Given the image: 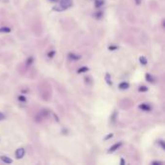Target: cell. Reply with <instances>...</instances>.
I'll list each match as a JSON object with an SVG mask.
<instances>
[{
    "label": "cell",
    "instance_id": "e0dca14e",
    "mask_svg": "<svg viewBox=\"0 0 165 165\" xmlns=\"http://www.w3.org/2000/svg\"><path fill=\"white\" fill-rule=\"evenodd\" d=\"M148 90L149 89L146 86H141V87H139V89H138V91H139V92H147Z\"/></svg>",
    "mask_w": 165,
    "mask_h": 165
},
{
    "label": "cell",
    "instance_id": "3957f363",
    "mask_svg": "<svg viewBox=\"0 0 165 165\" xmlns=\"http://www.w3.org/2000/svg\"><path fill=\"white\" fill-rule=\"evenodd\" d=\"M122 145H123L122 142H119V143L114 144L113 146H111V147H110V149H109V151H108V154L114 153V152H116L117 150H119V148H120V147L122 146Z\"/></svg>",
    "mask_w": 165,
    "mask_h": 165
},
{
    "label": "cell",
    "instance_id": "2e32d148",
    "mask_svg": "<svg viewBox=\"0 0 165 165\" xmlns=\"http://www.w3.org/2000/svg\"><path fill=\"white\" fill-rule=\"evenodd\" d=\"M102 15H103V13H102V11H100V12H98V13H96V15H95V17H96V18H98V19H100V18H102Z\"/></svg>",
    "mask_w": 165,
    "mask_h": 165
},
{
    "label": "cell",
    "instance_id": "ba28073f",
    "mask_svg": "<svg viewBox=\"0 0 165 165\" xmlns=\"http://www.w3.org/2000/svg\"><path fill=\"white\" fill-rule=\"evenodd\" d=\"M104 5V0H95V7L101 8Z\"/></svg>",
    "mask_w": 165,
    "mask_h": 165
},
{
    "label": "cell",
    "instance_id": "44dd1931",
    "mask_svg": "<svg viewBox=\"0 0 165 165\" xmlns=\"http://www.w3.org/2000/svg\"><path fill=\"white\" fill-rule=\"evenodd\" d=\"M119 48L117 47V45H110V47L108 48V49L109 50H116V49H118Z\"/></svg>",
    "mask_w": 165,
    "mask_h": 165
},
{
    "label": "cell",
    "instance_id": "cb8c5ba5",
    "mask_svg": "<svg viewBox=\"0 0 165 165\" xmlns=\"http://www.w3.org/2000/svg\"><path fill=\"white\" fill-rule=\"evenodd\" d=\"M4 119H5V115H4L3 113H1V112H0V121L4 120Z\"/></svg>",
    "mask_w": 165,
    "mask_h": 165
},
{
    "label": "cell",
    "instance_id": "ffe728a7",
    "mask_svg": "<svg viewBox=\"0 0 165 165\" xmlns=\"http://www.w3.org/2000/svg\"><path fill=\"white\" fill-rule=\"evenodd\" d=\"M113 136H114V134H113V133H109L107 136H105V137L103 138V139H104V140H108V139H110V138L113 137Z\"/></svg>",
    "mask_w": 165,
    "mask_h": 165
},
{
    "label": "cell",
    "instance_id": "8fae6325",
    "mask_svg": "<svg viewBox=\"0 0 165 165\" xmlns=\"http://www.w3.org/2000/svg\"><path fill=\"white\" fill-rule=\"evenodd\" d=\"M117 115H118V112H117L116 110L113 112V114L111 115V118H110V119H111V122L113 123V124H115V123H116V120H117Z\"/></svg>",
    "mask_w": 165,
    "mask_h": 165
},
{
    "label": "cell",
    "instance_id": "ac0fdd59",
    "mask_svg": "<svg viewBox=\"0 0 165 165\" xmlns=\"http://www.w3.org/2000/svg\"><path fill=\"white\" fill-rule=\"evenodd\" d=\"M18 101L19 102H26V98L24 96H18Z\"/></svg>",
    "mask_w": 165,
    "mask_h": 165
},
{
    "label": "cell",
    "instance_id": "4fadbf2b",
    "mask_svg": "<svg viewBox=\"0 0 165 165\" xmlns=\"http://www.w3.org/2000/svg\"><path fill=\"white\" fill-rule=\"evenodd\" d=\"M33 62H34V58H33L32 56L28 57V59L26 60V67H29V66H31L33 64Z\"/></svg>",
    "mask_w": 165,
    "mask_h": 165
},
{
    "label": "cell",
    "instance_id": "7c38bea8",
    "mask_svg": "<svg viewBox=\"0 0 165 165\" xmlns=\"http://www.w3.org/2000/svg\"><path fill=\"white\" fill-rule=\"evenodd\" d=\"M88 71H89V68H87V67H81L77 71L78 74H84V72H88Z\"/></svg>",
    "mask_w": 165,
    "mask_h": 165
},
{
    "label": "cell",
    "instance_id": "7a4b0ae2",
    "mask_svg": "<svg viewBox=\"0 0 165 165\" xmlns=\"http://www.w3.org/2000/svg\"><path fill=\"white\" fill-rule=\"evenodd\" d=\"M15 155H16V157L17 158V159H21V158H22V157L24 156V155H25V150H24L23 148H19V149H17V150L16 151Z\"/></svg>",
    "mask_w": 165,
    "mask_h": 165
},
{
    "label": "cell",
    "instance_id": "9a60e30c",
    "mask_svg": "<svg viewBox=\"0 0 165 165\" xmlns=\"http://www.w3.org/2000/svg\"><path fill=\"white\" fill-rule=\"evenodd\" d=\"M105 81H106V83L108 84V85H112V81H111V76H110V75L107 74L105 75Z\"/></svg>",
    "mask_w": 165,
    "mask_h": 165
},
{
    "label": "cell",
    "instance_id": "4316f807",
    "mask_svg": "<svg viewBox=\"0 0 165 165\" xmlns=\"http://www.w3.org/2000/svg\"><path fill=\"white\" fill-rule=\"evenodd\" d=\"M50 1H52V2H58L59 0H50Z\"/></svg>",
    "mask_w": 165,
    "mask_h": 165
},
{
    "label": "cell",
    "instance_id": "5bb4252c",
    "mask_svg": "<svg viewBox=\"0 0 165 165\" xmlns=\"http://www.w3.org/2000/svg\"><path fill=\"white\" fill-rule=\"evenodd\" d=\"M139 61H140V63H141L143 66H146L147 63H148L147 59H146V57H145V56H140V57H139Z\"/></svg>",
    "mask_w": 165,
    "mask_h": 165
},
{
    "label": "cell",
    "instance_id": "6da1fadb",
    "mask_svg": "<svg viewBox=\"0 0 165 165\" xmlns=\"http://www.w3.org/2000/svg\"><path fill=\"white\" fill-rule=\"evenodd\" d=\"M72 5V0H60L58 6H55L53 10H56L58 12H63L71 7Z\"/></svg>",
    "mask_w": 165,
    "mask_h": 165
},
{
    "label": "cell",
    "instance_id": "d6986e66",
    "mask_svg": "<svg viewBox=\"0 0 165 165\" xmlns=\"http://www.w3.org/2000/svg\"><path fill=\"white\" fill-rule=\"evenodd\" d=\"M54 55H55V51H54V50H52V51L48 52V56L49 58H53Z\"/></svg>",
    "mask_w": 165,
    "mask_h": 165
},
{
    "label": "cell",
    "instance_id": "30bf717a",
    "mask_svg": "<svg viewBox=\"0 0 165 165\" xmlns=\"http://www.w3.org/2000/svg\"><path fill=\"white\" fill-rule=\"evenodd\" d=\"M146 79H147L148 82H151V83H154L155 80V77L152 75H150V74H147V75H146Z\"/></svg>",
    "mask_w": 165,
    "mask_h": 165
},
{
    "label": "cell",
    "instance_id": "5b68a950",
    "mask_svg": "<svg viewBox=\"0 0 165 165\" xmlns=\"http://www.w3.org/2000/svg\"><path fill=\"white\" fill-rule=\"evenodd\" d=\"M68 57H69V59H71V60H74V61H77V60H80V59H81L80 55H76L75 53H69Z\"/></svg>",
    "mask_w": 165,
    "mask_h": 165
},
{
    "label": "cell",
    "instance_id": "52a82bcc",
    "mask_svg": "<svg viewBox=\"0 0 165 165\" xmlns=\"http://www.w3.org/2000/svg\"><path fill=\"white\" fill-rule=\"evenodd\" d=\"M129 83H128L126 81L121 82L120 84H119V88H120L121 90H127V89H129Z\"/></svg>",
    "mask_w": 165,
    "mask_h": 165
},
{
    "label": "cell",
    "instance_id": "7402d4cb",
    "mask_svg": "<svg viewBox=\"0 0 165 165\" xmlns=\"http://www.w3.org/2000/svg\"><path fill=\"white\" fill-rule=\"evenodd\" d=\"M157 143L160 145V146H161V148H162L163 150L165 149V146H164V142H163V140H159V141H157Z\"/></svg>",
    "mask_w": 165,
    "mask_h": 165
},
{
    "label": "cell",
    "instance_id": "603a6c76",
    "mask_svg": "<svg viewBox=\"0 0 165 165\" xmlns=\"http://www.w3.org/2000/svg\"><path fill=\"white\" fill-rule=\"evenodd\" d=\"M152 164H153V165H161L162 162H160V161H153V162H152Z\"/></svg>",
    "mask_w": 165,
    "mask_h": 165
},
{
    "label": "cell",
    "instance_id": "277c9868",
    "mask_svg": "<svg viewBox=\"0 0 165 165\" xmlns=\"http://www.w3.org/2000/svg\"><path fill=\"white\" fill-rule=\"evenodd\" d=\"M139 108L142 110V111H145V112H150L152 110V107L151 105L148 104V103H141L139 105Z\"/></svg>",
    "mask_w": 165,
    "mask_h": 165
},
{
    "label": "cell",
    "instance_id": "8992f818",
    "mask_svg": "<svg viewBox=\"0 0 165 165\" xmlns=\"http://www.w3.org/2000/svg\"><path fill=\"white\" fill-rule=\"evenodd\" d=\"M0 159H1V161H3L6 164H11L13 162V160L11 159V158L8 157V156H6V155H1V156H0Z\"/></svg>",
    "mask_w": 165,
    "mask_h": 165
},
{
    "label": "cell",
    "instance_id": "d4e9b609",
    "mask_svg": "<svg viewBox=\"0 0 165 165\" xmlns=\"http://www.w3.org/2000/svg\"><path fill=\"white\" fill-rule=\"evenodd\" d=\"M135 1V3L137 4V5H140L141 4V0H134Z\"/></svg>",
    "mask_w": 165,
    "mask_h": 165
},
{
    "label": "cell",
    "instance_id": "484cf974",
    "mask_svg": "<svg viewBox=\"0 0 165 165\" xmlns=\"http://www.w3.org/2000/svg\"><path fill=\"white\" fill-rule=\"evenodd\" d=\"M121 164H122V165H124V164H125V160L123 159V158L121 159Z\"/></svg>",
    "mask_w": 165,
    "mask_h": 165
},
{
    "label": "cell",
    "instance_id": "9c48e42d",
    "mask_svg": "<svg viewBox=\"0 0 165 165\" xmlns=\"http://www.w3.org/2000/svg\"><path fill=\"white\" fill-rule=\"evenodd\" d=\"M11 32V28L8 26H3V27H0V33H5V34H8Z\"/></svg>",
    "mask_w": 165,
    "mask_h": 165
}]
</instances>
